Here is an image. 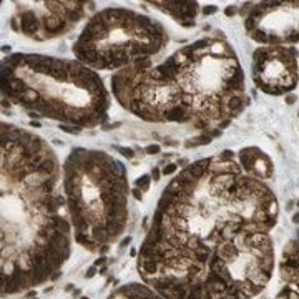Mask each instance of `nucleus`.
<instances>
[{
    "label": "nucleus",
    "instance_id": "f257e3e1",
    "mask_svg": "<svg viewBox=\"0 0 299 299\" xmlns=\"http://www.w3.org/2000/svg\"><path fill=\"white\" fill-rule=\"evenodd\" d=\"M278 203L261 180L223 153L184 166L163 190L140 248L138 271L156 292L176 284L190 289L208 276L221 243L239 233H268Z\"/></svg>",
    "mask_w": 299,
    "mask_h": 299
},
{
    "label": "nucleus",
    "instance_id": "f03ea898",
    "mask_svg": "<svg viewBox=\"0 0 299 299\" xmlns=\"http://www.w3.org/2000/svg\"><path fill=\"white\" fill-rule=\"evenodd\" d=\"M2 294L60 278L70 256L72 221L63 171L40 136L2 123Z\"/></svg>",
    "mask_w": 299,
    "mask_h": 299
},
{
    "label": "nucleus",
    "instance_id": "7ed1b4c3",
    "mask_svg": "<svg viewBox=\"0 0 299 299\" xmlns=\"http://www.w3.org/2000/svg\"><path fill=\"white\" fill-rule=\"evenodd\" d=\"M2 95L35 118L95 128L108 120L110 93L101 77L78 60L13 53L2 62Z\"/></svg>",
    "mask_w": 299,
    "mask_h": 299
},
{
    "label": "nucleus",
    "instance_id": "20e7f679",
    "mask_svg": "<svg viewBox=\"0 0 299 299\" xmlns=\"http://www.w3.org/2000/svg\"><path fill=\"white\" fill-rule=\"evenodd\" d=\"M198 130L229 123L246 106L244 73L223 35L204 37L178 48L160 63Z\"/></svg>",
    "mask_w": 299,
    "mask_h": 299
},
{
    "label": "nucleus",
    "instance_id": "39448f33",
    "mask_svg": "<svg viewBox=\"0 0 299 299\" xmlns=\"http://www.w3.org/2000/svg\"><path fill=\"white\" fill-rule=\"evenodd\" d=\"M62 171L75 241L101 253L121 236L128 221L125 164L100 150L73 148Z\"/></svg>",
    "mask_w": 299,
    "mask_h": 299
},
{
    "label": "nucleus",
    "instance_id": "423d86ee",
    "mask_svg": "<svg viewBox=\"0 0 299 299\" xmlns=\"http://www.w3.org/2000/svg\"><path fill=\"white\" fill-rule=\"evenodd\" d=\"M166 43L168 33L160 22L135 10L108 7L87 22L72 52L95 72H120L150 62Z\"/></svg>",
    "mask_w": 299,
    "mask_h": 299
},
{
    "label": "nucleus",
    "instance_id": "0eeeda50",
    "mask_svg": "<svg viewBox=\"0 0 299 299\" xmlns=\"http://www.w3.org/2000/svg\"><path fill=\"white\" fill-rule=\"evenodd\" d=\"M110 83L116 101L138 118L153 123L190 125L173 82L151 60L115 72Z\"/></svg>",
    "mask_w": 299,
    "mask_h": 299
},
{
    "label": "nucleus",
    "instance_id": "6e6552de",
    "mask_svg": "<svg viewBox=\"0 0 299 299\" xmlns=\"http://www.w3.org/2000/svg\"><path fill=\"white\" fill-rule=\"evenodd\" d=\"M12 29L33 40L67 33L87 15L88 2H15Z\"/></svg>",
    "mask_w": 299,
    "mask_h": 299
},
{
    "label": "nucleus",
    "instance_id": "1a4fd4ad",
    "mask_svg": "<svg viewBox=\"0 0 299 299\" xmlns=\"http://www.w3.org/2000/svg\"><path fill=\"white\" fill-rule=\"evenodd\" d=\"M244 29L263 45L299 42V2H263L248 9Z\"/></svg>",
    "mask_w": 299,
    "mask_h": 299
},
{
    "label": "nucleus",
    "instance_id": "9d476101",
    "mask_svg": "<svg viewBox=\"0 0 299 299\" xmlns=\"http://www.w3.org/2000/svg\"><path fill=\"white\" fill-rule=\"evenodd\" d=\"M253 78L268 95L289 93L299 83V53L294 47L268 45L253 53Z\"/></svg>",
    "mask_w": 299,
    "mask_h": 299
},
{
    "label": "nucleus",
    "instance_id": "9b49d317",
    "mask_svg": "<svg viewBox=\"0 0 299 299\" xmlns=\"http://www.w3.org/2000/svg\"><path fill=\"white\" fill-rule=\"evenodd\" d=\"M184 299H251L249 296L243 294L241 291L231 288L224 279L218 274L208 271V276L203 282L193 284Z\"/></svg>",
    "mask_w": 299,
    "mask_h": 299
},
{
    "label": "nucleus",
    "instance_id": "f8f14e48",
    "mask_svg": "<svg viewBox=\"0 0 299 299\" xmlns=\"http://www.w3.org/2000/svg\"><path fill=\"white\" fill-rule=\"evenodd\" d=\"M239 164L248 174L258 180H269L272 176V161L259 148H244L239 153Z\"/></svg>",
    "mask_w": 299,
    "mask_h": 299
},
{
    "label": "nucleus",
    "instance_id": "ddd939ff",
    "mask_svg": "<svg viewBox=\"0 0 299 299\" xmlns=\"http://www.w3.org/2000/svg\"><path fill=\"white\" fill-rule=\"evenodd\" d=\"M151 5L158 10L170 15L174 22H178L183 27H194V19L200 12V5L196 2H151Z\"/></svg>",
    "mask_w": 299,
    "mask_h": 299
},
{
    "label": "nucleus",
    "instance_id": "4468645a",
    "mask_svg": "<svg viewBox=\"0 0 299 299\" xmlns=\"http://www.w3.org/2000/svg\"><path fill=\"white\" fill-rule=\"evenodd\" d=\"M108 299H163L153 288L140 284V282H131L118 288L115 292L110 294Z\"/></svg>",
    "mask_w": 299,
    "mask_h": 299
},
{
    "label": "nucleus",
    "instance_id": "2eb2a0df",
    "mask_svg": "<svg viewBox=\"0 0 299 299\" xmlns=\"http://www.w3.org/2000/svg\"><path fill=\"white\" fill-rule=\"evenodd\" d=\"M211 143V136L209 135H201V136H196V138H190L184 146L186 148H194V146H201V145H208Z\"/></svg>",
    "mask_w": 299,
    "mask_h": 299
},
{
    "label": "nucleus",
    "instance_id": "dca6fc26",
    "mask_svg": "<svg viewBox=\"0 0 299 299\" xmlns=\"http://www.w3.org/2000/svg\"><path fill=\"white\" fill-rule=\"evenodd\" d=\"M150 183H151V176H150V174H143V176H140V178L136 180L135 184L141 193H145V191L150 190Z\"/></svg>",
    "mask_w": 299,
    "mask_h": 299
},
{
    "label": "nucleus",
    "instance_id": "f3484780",
    "mask_svg": "<svg viewBox=\"0 0 299 299\" xmlns=\"http://www.w3.org/2000/svg\"><path fill=\"white\" fill-rule=\"evenodd\" d=\"M113 148H115L116 151H120V153L123 154V156L130 158V160L135 156V153H133V150H131V148H125V146H113Z\"/></svg>",
    "mask_w": 299,
    "mask_h": 299
},
{
    "label": "nucleus",
    "instance_id": "a211bd4d",
    "mask_svg": "<svg viewBox=\"0 0 299 299\" xmlns=\"http://www.w3.org/2000/svg\"><path fill=\"white\" fill-rule=\"evenodd\" d=\"M176 170H178V164H174V163H170V164H166L163 170H161V173L164 174V176H170V174H173V173H176Z\"/></svg>",
    "mask_w": 299,
    "mask_h": 299
},
{
    "label": "nucleus",
    "instance_id": "6ab92c4d",
    "mask_svg": "<svg viewBox=\"0 0 299 299\" xmlns=\"http://www.w3.org/2000/svg\"><path fill=\"white\" fill-rule=\"evenodd\" d=\"M145 151L148 154H158L160 151H161V146H160V145H148L145 148Z\"/></svg>",
    "mask_w": 299,
    "mask_h": 299
},
{
    "label": "nucleus",
    "instance_id": "aec40b11",
    "mask_svg": "<svg viewBox=\"0 0 299 299\" xmlns=\"http://www.w3.org/2000/svg\"><path fill=\"white\" fill-rule=\"evenodd\" d=\"M150 176H151V180H153V181H158V180H160V176H161V171H160V168H156V166H154L153 171H151V174H150Z\"/></svg>",
    "mask_w": 299,
    "mask_h": 299
},
{
    "label": "nucleus",
    "instance_id": "412c9836",
    "mask_svg": "<svg viewBox=\"0 0 299 299\" xmlns=\"http://www.w3.org/2000/svg\"><path fill=\"white\" fill-rule=\"evenodd\" d=\"M216 7H214V5H208V7H204V9H203V13H204V15H211V13H214V12H216Z\"/></svg>",
    "mask_w": 299,
    "mask_h": 299
},
{
    "label": "nucleus",
    "instance_id": "4be33fe9",
    "mask_svg": "<svg viewBox=\"0 0 299 299\" xmlns=\"http://www.w3.org/2000/svg\"><path fill=\"white\" fill-rule=\"evenodd\" d=\"M95 274H97V266H91V268H90V269L87 271V274H85V278H88V279H90V278H93Z\"/></svg>",
    "mask_w": 299,
    "mask_h": 299
},
{
    "label": "nucleus",
    "instance_id": "5701e85b",
    "mask_svg": "<svg viewBox=\"0 0 299 299\" xmlns=\"http://www.w3.org/2000/svg\"><path fill=\"white\" fill-rule=\"evenodd\" d=\"M131 193H133V196H135V198H136V200H138V201H141V198H143V194H141V191H140L138 188H135V190H133Z\"/></svg>",
    "mask_w": 299,
    "mask_h": 299
},
{
    "label": "nucleus",
    "instance_id": "b1692460",
    "mask_svg": "<svg viewBox=\"0 0 299 299\" xmlns=\"http://www.w3.org/2000/svg\"><path fill=\"white\" fill-rule=\"evenodd\" d=\"M224 13H226L228 17H231V15H234V13H236V9H233V5H231V7H228V9L224 10Z\"/></svg>",
    "mask_w": 299,
    "mask_h": 299
},
{
    "label": "nucleus",
    "instance_id": "393cba45",
    "mask_svg": "<svg viewBox=\"0 0 299 299\" xmlns=\"http://www.w3.org/2000/svg\"><path fill=\"white\" fill-rule=\"evenodd\" d=\"M105 259H106V258H100V259H97L93 266H100V264H103V263H105Z\"/></svg>",
    "mask_w": 299,
    "mask_h": 299
},
{
    "label": "nucleus",
    "instance_id": "a878e982",
    "mask_svg": "<svg viewBox=\"0 0 299 299\" xmlns=\"http://www.w3.org/2000/svg\"><path fill=\"white\" fill-rule=\"evenodd\" d=\"M292 223H296V224H298V223H299V211L296 213L294 216H292Z\"/></svg>",
    "mask_w": 299,
    "mask_h": 299
},
{
    "label": "nucleus",
    "instance_id": "bb28decb",
    "mask_svg": "<svg viewBox=\"0 0 299 299\" xmlns=\"http://www.w3.org/2000/svg\"><path fill=\"white\" fill-rule=\"evenodd\" d=\"M286 100H288V103H294V100H296V97H292V95H289V97H286Z\"/></svg>",
    "mask_w": 299,
    "mask_h": 299
},
{
    "label": "nucleus",
    "instance_id": "cd10ccee",
    "mask_svg": "<svg viewBox=\"0 0 299 299\" xmlns=\"http://www.w3.org/2000/svg\"><path fill=\"white\" fill-rule=\"evenodd\" d=\"M130 241H131V238H126V239H123V241H121V246H126V244H130Z\"/></svg>",
    "mask_w": 299,
    "mask_h": 299
},
{
    "label": "nucleus",
    "instance_id": "c85d7f7f",
    "mask_svg": "<svg viewBox=\"0 0 299 299\" xmlns=\"http://www.w3.org/2000/svg\"><path fill=\"white\" fill-rule=\"evenodd\" d=\"M32 126H35V128H38V126H40V123H38V121H32Z\"/></svg>",
    "mask_w": 299,
    "mask_h": 299
},
{
    "label": "nucleus",
    "instance_id": "c756f323",
    "mask_svg": "<svg viewBox=\"0 0 299 299\" xmlns=\"http://www.w3.org/2000/svg\"><path fill=\"white\" fill-rule=\"evenodd\" d=\"M2 50H3V52H10V47H9V45H5V47H3Z\"/></svg>",
    "mask_w": 299,
    "mask_h": 299
},
{
    "label": "nucleus",
    "instance_id": "7c9ffc66",
    "mask_svg": "<svg viewBox=\"0 0 299 299\" xmlns=\"http://www.w3.org/2000/svg\"><path fill=\"white\" fill-rule=\"evenodd\" d=\"M82 299H88V298H82Z\"/></svg>",
    "mask_w": 299,
    "mask_h": 299
},
{
    "label": "nucleus",
    "instance_id": "2f4dec72",
    "mask_svg": "<svg viewBox=\"0 0 299 299\" xmlns=\"http://www.w3.org/2000/svg\"><path fill=\"white\" fill-rule=\"evenodd\" d=\"M33 299H35V298H33Z\"/></svg>",
    "mask_w": 299,
    "mask_h": 299
},
{
    "label": "nucleus",
    "instance_id": "473e14b6",
    "mask_svg": "<svg viewBox=\"0 0 299 299\" xmlns=\"http://www.w3.org/2000/svg\"><path fill=\"white\" fill-rule=\"evenodd\" d=\"M298 204H299V203H298Z\"/></svg>",
    "mask_w": 299,
    "mask_h": 299
}]
</instances>
